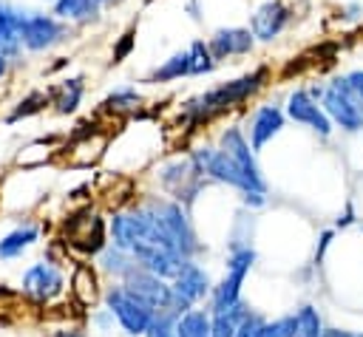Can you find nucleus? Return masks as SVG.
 <instances>
[{
  "instance_id": "f257e3e1",
  "label": "nucleus",
  "mask_w": 363,
  "mask_h": 337,
  "mask_svg": "<svg viewBox=\"0 0 363 337\" xmlns=\"http://www.w3.org/2000/svg\"><path fill=\"white\" fill-rule=\"evenodd\" d=\"M264 79H267V68H255V71H250V74H244L238 79H230V82H224L218 88H210L207 93L184 102V119L199 125V122H207L213 116H221L230 108L241 105L247 96H252L264 85Z\"/></svg>"
},
{
  "instance_id": "f03ea898",
  "label": "nucleus",
  "mask_w": 363,
  "mask_h": 337,
  "mask_svg": "<svg viewBox=\"0 0 363 337\" xmlns=\"http://www.w3.org/2000/svg\"><path fill=\"white\" fill-rule=\"evenodd\" d=\"M147 212H150V221H153V229H156V241L162 246H170L176 252H182L184 258H193L201 244L196 238V229L187 218V207L179 204L176 198L173 201H164V198H153L145 204Z\"/></svg>"
},
{
  "instance_id": "7ed1b4c3",
  "label": "nucleus",
  "mask_w": 363,
  "mask_h": 337,
  "mask_svg": "<svg viewBox=\"0 0 363 337\" xmlns=\"http://www.w3.org/2000/svg\"><path fill=\"white\" fill-rule=\"evenodd\" d=\"M193 159H196V164L201 167L204 178L221 181V184L238 190V193H241V201H244L247 207H264V204H267V193H261L221 147H199V150H193Z\"/></svg>"
},
{
  "instance_id": "20e7f679",
  "label": "nucleus",
  "mask_w": 363,
  "mask_h": 337,
  "mask_svg": "<svg viewBox=\"0 0 363 337\" xmlns=\"http://www.w3.org/2000/svg\"><path fill=\"white\" fill-rule=\"evenodd\" d=\"M255 266V249L252 246H233L230 258H227V272L218 283H213L210 292V312H224L241 303V289L244 280L250 275V269Z\"/></svg>"
},
{
  "instance_id": "39448f33",
  "label": "nucleus",
  "mask_w": 363,
  "mask_h": 337,
  "mask_svg": "<svg viewBox=\"0 0 363 337\" xmlns=\"http://www.w3.org/2000/svg\"><path fill=\"white\" fill-rule=\"evenodd\" d=\"M102 297H105V309L113 314V320L119 323V329L125 334H130V337H142L145 334V329H147V323H150V317L156 312L145 297L130 292L125 283L111 286Z\"/></svg>"
},
{
  "instance_id": "423d86ee",
  "label": "nucleus",
  "mask_w": 363,
  "mask_h": 337,
  "mask_svg": "<svg viewBox=\"0 0 363 337\" xmlns=\"http://www.w3.org/2000/svg\"><path fill=\"white\" fill-rule=\"evenodd\" d=\"M320 108L326 110V116L332 119L335 127L346 130V133H357L363 130V102L354 96V91L349 88L346 76L332 79L323 88L320 96Z\"/></svg>"
},
{
  "instance_id": "0eeeda50",
  "label": "nucleus",
  "mask_w": 363,
  "mask_h": 337,
  "mask_svg": "<svg viewBox=\"0 0 363 337\" xmlns=\"http://www.w3.org/2000/svg\"><path fill=\"white\" fill-rule=\"evenodd\" d=\"M65 238H68L65 244L71 249H77L85 258H94L108 246V224L99 215H91V210H79V212L68 215Z\"/></svg>"
},
{
  "instance_id": "6e6552de",
  "label": "nucleus",
  "mask_w": 363,
  "mask_h": 337,
  "mask_svg": "<svg viewBox=\"0 0 363 337\" xmlns=\"http://www.w3.org/2000/svg\"><path fill=\"white\" fill-rule=\"evenodd\" d=\"M159 181L179 204H190L196 198V193L204 187V173L196 164V159L187 156V159H173V161L162 164L159 167Z\"/></svg>"
},
{
  "instance_id": "1a4fd4ad",
  "label": "nucleus",
  "mask_w": 363,
  "mask_h": 337,
  "mask_svg": "<svg viewBox=\"0 0 363 337\" xmlns=\"http://www.w3.org/2000/svg\"><path fill=\"white\" fill-rule=\"evenodd\" d=\"M23 292L34 303H51L65 292V275L54 261H37L23 275Z\"/></svg>"
},
{
  "instance_id": "9d476101",
  "label": "nucleus",
  "mask_w": 363,
  "mask_h": 337,
  "mask_svg": "<svg viewBox=\"0 0 363 337\" xmlns=\"http://www.w3.org/2000/svg\"><path fill=\"white\" fill-rule=\"evenodd\" d=\"M65 34H68L65 20H60L54 14L28 11L23 20V48L26 51H48L51 45L62 42Z\"/></svg>"
},
{
  "instance_id": "9b49d317",
  "label": "nucleus",
  "mask_w": 363,
  "mask_h": 337,
  "mask_svg": "<svg viewBox=\"0 0 363 337\" xmlns=\"http://www.w3.org/2000/svg\"><path fill=\"white\" fill-rule=\"evenodd\" d=\"M286 116L295 122V125H301V127H309L315 136H320V139H326V136H332V119L326 116V110L318 105V99H312L309 96V91H303V88H298V91H292L289 96H286Z\"/></svg>"
},
{
  "instance_id": "f8f14e48",
  "label": "nucleus",
  "mask_w": 363,
  "mask_h": 337,
  "mask_svg": "<svg viewBox=\"0 0 363 337\" xmlns=\"http://www.w3.org/2000/svg\"><path fill=\"white\" fill-rule=\"evenodd\" d=\"M218 147L241 167V173H244L261 193H267V178H264L261 164H258V159H255V150L250 147V139L241 133V127H227V130L221 133Z\"/></svg>"
},
{
  "instance_id": "ddd939ff",
  "label": "nucleus",
  "mask_w": 363,
  "mask_h": 337,
  "mask_svg": "<svg viewBox=\"0 0 363 337\" xmlns=\"http://www.w3.org/2000/svg\"><path fill=\"white\" fill-rule=\"evenodd\" d=\"M130 255L136 258V263L142 269H147V272H153L164 280H173L179 275V269L184 266V261H190L182 252H176L170 246H162V244H136L130 249Z\"/></svg>"
},
{
  "instance_id": "4468645a",
  "label": "nucleus",
  "mask_w": 363,
  "mask_h": 337,
  "mask_svg": "<svg viewBox=\"0 0 363 337\" xmlns=\"http://www.w3.org/2000/svg\"><path fill=\"white\" fill-rule=\"evenodd\" d=\"M170 286H173V292H176L184 303H190V306L201 303V300L210 297V292H213V280H210V275H207L193 258L184 261V266H182L179 275L170 280Z\"/></svg>"
},
{
  "instance_id": "2eb2a0df",
  "label": "nucleus",
  "mask_w": 363,
  "mask_h": 337,
  "mask_svg": "<svg viewBox=\"0 0 363 337\" xmlns=\"http://www.w3.org/2000/svg\"><path fill=\"white\" fill-rule=\"evenodd\" d=\"M289 17H292V14H289V8H286L281 0H267V3H261V6L255 8L252 23H250V31H252L255 40L269 42V40H275V37L286 28Z\"/></svg>"
},
{
  "instance_id": "dca6fc26",
  "label": "nucleus",
  "mask_w": 363,
  "mask_h": 337,
  "mask_svg": "<svg viewBox=\"0 0 363 337\" xmlns=\"http://www.w3.org/2000/svg\"><path fill=\"white\" fill-rule=\"evenodd\" d=\"M286 125V113L278 105H261L255 108L252 119H250V147L258 153L264 150L267 142H272Z\"/></svg>"
},
{
  "instance_id": "f3484780",
  "label": "nucleus",
  "mask_w": 363,
  "mask_h": 337,
  "mask_svg": "<svg viewBox=\"0 0 363 337\" xmlns=\"http://www.w3.org/2000/svg\"><path fill=\"white\" fill-rule=\"evenodd\" d=\"M210 54L218 59H230V57H244L255 48V37L250 28H218L210 40Z\"/></svg>"
},
{
  "instance_id": "a211bd4d",
  "label": "nucleus",
  "mask_w": 363,
  "mask_h": 337,
  "mask_svg": "<svg viewBox=\"0 0 363 337\" xmlns=\"http://www.w3.org/2000/svg\"><path fill=\"white\" fill-rule=\"evenodd\" d=\"M28 11H20L11 3H0V51L11 59L20 57L23 51V20Z\"/></svg>"
},
{
  "instance_id": "6ab92c4d",
  "label": "nucleus",
  "mask_w": 363,
  "mask_h": 337,
  "mask_svg": "<svg viewBox=\"0 0 363 337\" xmlns=\"http://www.w3.org/2000/svg\"><path fill=\"white\" fill-rule=\"evenodd\" d=\"M71 295L77 297L79 306H94L99 297V280L91 263H77L74 275H71Z\"/></svg>"
},
{
  "instance_id": "aec40b11",
  "label": "nucleus",
  "mask_w": 363,
  "mask_h": 337,
  "mask_svg": "<svg viewBox=\"0 0 363 337\" xmlns=\"http://www.w3.org/2000/svg\"><path fill=\"white\" fill-rule=\"evenodd\" d=\"M37 238H40V227L37 224H20V227H14L9 235L0 238V258L9 261V258L23 255Z\"/></svg>"
},
{
  "instance_id": "412c9836",
  "label": "nucleus",
  "mask_w": 363,
  "mask_h": 337,
  "mask_svg": "<svg viewBox=\"0 0 363 337\" xmlns=\"http://www.w3.org/2000/svg\"><path fill=\"white\" fill-rule=\"evenodd\" d=\"M96 263H99L102 272H108V275H113L116 280H122V278L136 266V258H133L128 249H119L116 244L108 241V246L96 255Z\"/></svg>"
},
{
  "instance_id": "4be33fe9",
  "label": "nucleus",
  "mask_w": 363,
  "mask_h": 337,
  "mask_svg": "<svg viewBox=\"0 0 363 337\" xmlns=\"http://www.w3.org/2000/svg\"><path fill=\"white\" fill-rule=\"evenodd\" d=\"M82 93H85V85L79 76H71V79H62L54 91H51V102H54V110L57 113H74L82 102Z\"/></svg>"
},
{
  "instance_id": "5701e85b",
  "label": "nucleus",
  "mask_w": 363,
  "mask_h": 337,
  "mask_svg": "<svg viewBox=\"0 0 363 337\" xmlns=\"http://www.w3.org/2000/svg\"><path fill=\"white\" fill-rule=\"evenodd\" d=\"M182 76H190V54H187V48L184 51H176L170 59H164L159 68H153L145 82L162 85V82H176Z\"/></svg>"
},
{
  "instance_id": "b1692460",
  "label": "nucleus",
  "mask_w": 363,
  "mask_h": 337,
  "mask_svg": "<svg viewBox=\"0 0 363 337\" xmlns=\"http://www.w3.org/2000/svg\"><path fill=\"white\" fill-rule=\"evenodd\" d=\"M176 334L179 337H210V309L190 306L184 314H179Z\"/></svg>"
},
{
  "instance_id": "393cba45",
  "label": "nucleus",
  "mask_w": 363,
  "mask_h": 337,
  "mask_svg": "<svg viewBox=\"0 0 363 337\" xmlns=\"http://www.w3.org/2000/svg\"><path fill=\"white\" fill-rule=\"evenodd\" d=\"M99 11L96 0H54V17L68 23H88Z\"/></svg>"
},
{
  "instance_id": "a878e982",
  "label": "nucleus",
  "mask_w": 363,
  "mask_h": 337,
  "mask_svg": "<svg viewBox=\"0 0 363 337\" xmlns=\"http://www.w3.org/2000/svg\"><path fill=\"white\" fill-rule=\"evenodd\" d=\"M247 306L244 300L233 309H224V312H210V337H235V329L244 317Z\"/></svg>"
},
{
  "instance_id": "bb28decb",
  "label": "nucleus",
  "mask_w": 363,
  "mask_h": 337,
  "mask_svg": "<svg viewBox=\"0 0 363 337\" xmlns=\"http://www.w3.org/2000/svg\"><path fill=\"white\" fill-rule=\"evenodd\" d=\"M292 317H295V337H323L326 326H323V317L315 306L303 303L301 309L292 312Z\"/></svg>"
},
{
  "instance_id": "cd10ccee",
  "label": "nucleus",
  "mask_w": 363,
  "mask_h": 337,
  "mask_svg": "<svg viewBox=\"0 0 363 337\" xmlns=\"http://www.w3.org/2000/svg\"><path fill=\"white\" fill-rule=\"evenodd\" d=\"M139 102H142V96L136 93V88H116L113 93L105 96L102 110H108V113H130V110L139 108Z\"/></svg>"
},
{
  "instance_id": "c85d7f7f",
  "label": "nucleus",
  "mask_w": 363,
  "mask_h": 337,
  "mask_svg": "<svg viewBox=\"0 0 363 337\" xmlns=\"http://www.w3.org/2000/svg\"><path fill=\"white\" fill-rule=\"evenodd\" d=\"M187 54H190V76H201V74H210L216 68V57L210 54L207 42H201V40L190 42Z\"/></svg>"
},
{
  "instance_id": "c756f323",
  "label": "nucleus",
  "mask_w": 363,
  "mask_h": 337,
  "mask_svg": "<svg viewBox=\"0 0 363 337\" xmlns=\"http://www.w3.org/2000/svg\"><path fill=\"white\" fill-rule=\"evenodd\" d=\"M176 320H179V314L164 312V309H156L142 337H179L176 334Z\"/></svg>"
},
{
  "instance_id": "7c9ffc66",
  "label": "nucleus",
  "mask_w": 363,
  "mask_h": 337,
  "mask_svg": "<svg viewBox=\"0 0 363 337\" xmlns=\"http://www.w3.org/2000/svg\"><path fill=\"white\" fill-rule=\"evenodd\" d=\"M45 105H48V96L40 93V91H31L28 96H23V99L17 102V108L6 116V122L14 125V122H20V119H26V116H31V113H40Z\"/></svg>"
},
{
  "instance_id": "2f4dec72",
  "label": "nucleus",
  "mask_w": 363,
  "mask_h": 337,
  "mask_svg": "<svg viewBox=\"0 0 363 337\" xmlns=\"http://www.w3.org/2000/svg\"><path fill=\"white\" fill-rule=\"evenodd\" d=\"M258 337H295V317L284 314V317H275V320H264Z\"/></svg>"
},
{
  "instance_id": "473e14b6",
  "label": "nucleus",
  "mask_w": 363,
  "mask_h": 337,
  "mask_svg": "<svg viewBox=\"0 0 363 337\" xmlns=\"http://www.w3.org/2000/svg\"><path fill=\"white\" fill-rule=\"evenodd\" d=\"M264 314H258V312H244V317H241V323H238V329H235V337H258V331H261V326H264Z\"/></svg>"
},
{
  "instance_id": "72a5a7b5",
  "label": "nucleus",
  "mask_w": 363,
  "mask_h": 337,
  "mask_svg": "<svg viewBox=\"0 0 363 337\" xmlns=\"http://www.w3.org/2000/svg\"><path fill=\"white\" fill-rule=\"evenodd\" d=\"M133 42H136L133 31H125V34L119 37V42L113 45V57H111V62H113V65H119L122 59H128V54L133 51Z\"/></svg>"
},
{
  "instance_id": "f704fd0d",
  "label": "nucleus",
  "mask_w": 363,
  "mask_h": 337,
  "mask_svg": "<svg viewBox=\"0 0 363 337\" xmlns=\"http://www.w3.org/2000/svg\"><path fill=\"white\" fill-rule=\"evenodd\" d=\"M346 82H349V88L354 91V96L363 102V71H352V74L346 76Z\"/></svg>"
},
{
  "instance_id": "c9c22d12",
  "label": "nucleus",
  "mask_w": 363,
  "mask_h": 337,
  "mask_svg": "<svg viewBox=\"0 0 363 337\" xmlns=\"http://www.w3.org/2000/svg\"><path fill=\"white\" fill-rule=\"evenodd\" d=\"M332 235H335L332 229H326V232H320V238H318L320 244H318V249H315V266H318V263L323 261V252H326V246L332 244Z\"/></svg>"
},
{
  "instance_id": "e433bc0d",
  "label": "nucleus",
  "mask_w": 363,
  "mask_h": 337,
  "mask_svg": "<svg viewBox=\"0 0 363 337\" xmlns=\"http://www.w3.org/2000/svg\"><path fill=\"white\" fill-rule=\"evenodd\" d=\"M323 337H363V331H352V329H323Z\"/></svg>"
},
{
  "instance_id": "4c0bfd02",
  "label": "nucleus",
  "mask_w": 363,
  "mask_h": 337,
  "mask_svg": "<svg viewBox=\"0 0 363 337\" xmlns=\"http://www.w3.org/2000/svg\"><path fill=\"white\" fill-rule=\"evenodd\" d=\"M48 337H85L82 329H60V331H51Z\"/></svg>"
},
{
  "instance_id": "58836bf2",
  "label": "nucleus",
  "mask_w": 363,
  "mask_h": 337,
  "mask_svg": "<svg viewBox=\"0 0 363 337\" xmlns=\"http://www.w3.org/2000/svg\"><path fill=\"white\" fill-rule=\"evenodd\" d=\"M354 221V215H352V207H346V212L343 215H337V227H349Z\"/></svg>"
},
{
  "instance_id": "ea45409f",
  "label": "nucleus",
  "mask_w": 363,
  "mask_h": 337,
  "mask_svg": "<svg viewBox=\"0 0 363 337\" xmlns=\"http://www.w3.org/2000/svg\"><path fill=\"white\" fill-rule=\"evenodd\" d=\"M6 71H9V57H6L3 51H0V79L6 76Z\"/></svg>"
},
{
  "instance_id": "a19ab883",
  "label": "nucleus",
  "mask_w": 363,
  "mask_h": 337,
  "mask_svg": "<svg viewBox=\"0 0 363 337\" xmlns=\"http://www.w3.org/2000/svg\"><path fill=\"white\" fill-rule=\"evenodd\" d=\"M96 3H99V6H105V3H111V0H96Z\"/></svg>"
}]
</instances>
